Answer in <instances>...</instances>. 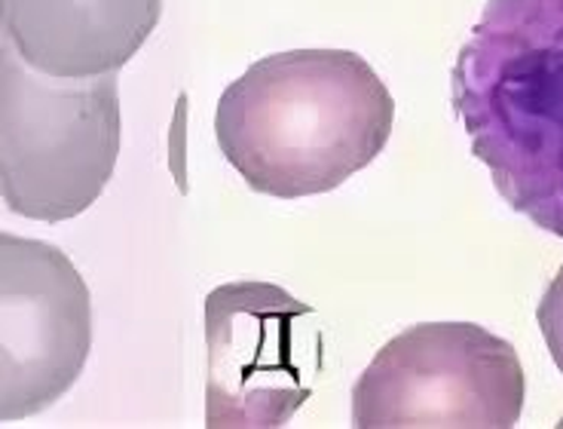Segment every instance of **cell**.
<instances>
[{"instance_id":"1","label":"cell","mask_w":563,"mask_h":429,"mask_svg":"<svg viewBox=\"0 0 563 429\" xmlns=\"http://www.w3.org/2000/svg\"><path fill=\"white\" fill-rule=\"evenodd\" d=\"M395 101L350 50H288L254 62L214 108V139L245 185L276 200L340 187L380 157Z\"/></svg>"},{"instance_id":"2","label":"cell","mask_w":563,"mask_h":429,"mask_svg":"<svg viewBox=\"0 0 563 429\" xmlns=\"http://www.w3.org/2000/svg\"><path fill=\"white\" fill-rule=\"evenodd\" d=\"M451 99L508 209L563 240V0H487Z\"/></svg>"},{"instance_id":"3","label":"cell","mask_w":563,"mask_h":429,"mask_svg":"<svg viewBox=\"0 0 563 429\" xmlns=\"http://www.w3.org/2000/svg\"><path fill=\"white\" fill-rule=\"evenodd\" d=\"M117 74L65 80L31 68L0 25V197L58 224L104 194L120 157Z\"/></svg>"},{"instance_id":"4","label":"cell","mask_w":563,"mask_h":429,"mask_svg":"<svg viewBox=\"0 0 563 429\" xmlns=\"http://www.w3.org/2000/svg\"><path fill=\"white\" fill-rule=\"evenodd\" d=\"M527 377L518 350L475 322H420L383 343L352 386L355 429H511Z\"/></svg>"},{"instance_id":"5","label":"cell","mask_w":563,"mask_h":429,"mask_svg":"<svg viewBox=\"0 0 563 429\" xmlns=\"http://www.w3.org/2000/svg\"><path fill=\"white\" fill-rule=\"evenodd\" d=\"M312 307L261 279H236L206 298V427H285L312 396L307 359H322Z\"/></svg>"},{"instance_id":"6","label":"cell","mask_w":563,"mask_h":429,"mask_svg":"<svg viewBox=\"0 0 563 429\" xmlns=\"http://www.w3.org/2000/svg\"><path fill=\"white\" fill-rule=\"evenodd\" d=\"M92 350V295L58 245L0 233V424L53 408Z\"/></svg>"},{"instance_id":"7","label":"cell","mask_w":563,"mask_h":429,"mask_svg":"<svg viewBox=\"0 0 563 429\" xmlns=\"http://www.w3.org/2000/svg\"><path fill=\"white\" fill-rule=\"evenodd\" d=\"M159 15L163 0H0V25L19 56L65 80L120 72Z\"/></svg>"},{"instance_id":"8","label":"cell","mask_w":563,"mask_h":429,"mask_svg":"<svg viewBox=\"0 0 563 429\" xmlns=\"http://www.w3.org/2000/svg\"><path fill=\"white\" fill-rule=\"evenodd\" d=\"M536 322H539V331L545 338V346H549L558 372L563 374V264L536 307Z\"/></svg>"}]
</instances>
